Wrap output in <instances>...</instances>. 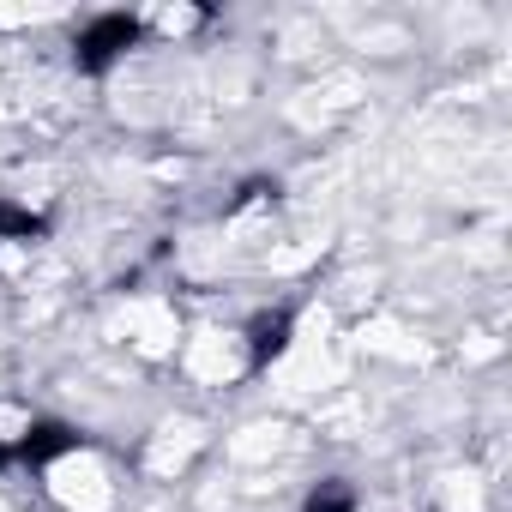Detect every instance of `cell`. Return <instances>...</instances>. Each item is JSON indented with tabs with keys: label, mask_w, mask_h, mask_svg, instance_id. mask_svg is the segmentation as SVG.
Here are the masks:
<instances>
[{
	"label": "cell",
	"mask_w": 512,
	"mask_h": 512,
	"mask_svg": "<svg viewBox=\"0 0 512 512\" xmlns=\"http://www.w3.org/2000/svg\"><path fill=\"white\" fill-rule=\"evenodd\" d=\"M127 43H133V19H103V25L85 37V61H91V67H103V61H109V55H121Z\"/></svg>",
	"instance_id": "cell-1"
},
{
	"label": "cell",
	"mask_w": 512,
	"mask_h": 512,
	"mask_svg": "<svg viewBox=\"0 0 512 512\" xmlns=\"http://www.w3.org/2000/svg\"><path fill=\"white\" fill-rule=\"evenodd\" d=\"M308 512H350V494H314Z\"/></svg>",
	"instance_id": "cell-2"
}]
</instances>
